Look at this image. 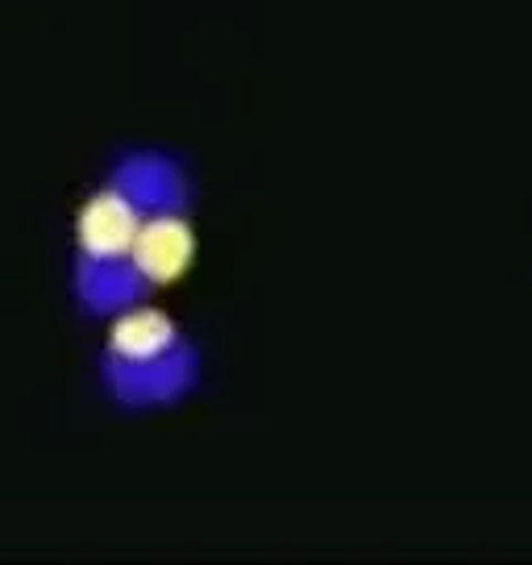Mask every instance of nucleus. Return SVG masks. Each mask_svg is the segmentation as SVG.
I'll return each mask as SVG.
<instances>
[{
  "label": "nucleus",
  "mask_w": 532,
  "mask_h": 565,
  "mask_svg": "<svg viewBox=\"0 0 532 565\" xmlns=\"http://www.w3.org/2000/svg\"><path fill=\"white\" fill-rule=\"evenodd\" d=\"M117 192H125L146 216H167V212H183V200H188V188H183V175L171 159L162 154H129V159L113 171L108 179Z\"/></svg>",
  "instance_id": "nucleus-4"
},
{
  "label": "nucleus",
  "mask_w": 532,
  "mask_h": 565,
  "mask_svg": "<svg viewBox=\"0 0 532 565\" xmlns=\"http://www.w3.org/2000/svg\"><path fill=\"white\" fill-rule=\"evenodd\" d=\"M183 341H179L175 320L159 312V308H125L121 317L113 320L108 329V353L105 366H150V362H162L171 358Z\"/></svg>",
  "instance_id": "nucleus-2"
},
{
  "label": "nucleus",
  "mask_w": 532,
  "mask_h": 565,
  "mask_svg": "<svg viewBox=\"0 0 532 565\" xmlns=\"http://www.w3.org/2000/svg\"><path fill=\"white\" fill-rule=\"evenodd\" d=\"M195 258V237L192 225L179 216V212H167V216H146L142 233L134 242V254L129 263L142 275L150 287L155 282H175Z\"/></svg>",
  "instance_id": "nucleus-3"
},
{
  "label": "nucleus",
  "mask_w": 532,
  "mask_h": 565,
  "mask_svg": "<svg viewBox=\"0 0 532 565\" xmlns=\"http://www.w3.org/2000/svg\"><path fill=\"white\" fill-rule=\"evenodd\" d=\"M108 387L117 391L129 404H162L192 383L195 374V358L188 345H179L171 358L162 362H150V366H105Z\"/></svg>",
  "instance_id": "nucleus-5"
},
{
  "label": "nucleus",
  "mask_w": 532,
  "mask_h": 565,
  "mask_svg": "<svg viewBox=\"0 0 532 565\" xmlns=\"http://www.w3.org/2000/svg\"><path fill=\"white\" fill-rule=\"evenodd\" d=\"M150 282L134 270V263H79L75 266V291L92 312H117L138 308Z\"/></svg>",
  "instance_id": "nucleus-6"
},
{
  "label": "nucleus",
  "mask_w": 532,
  "mask_h": 565,
  "mask_svg": "<svg viewBox=\"0 0 532 565\" xmlns=\"http://www.w3.org/2000/svg\"><path fill=\"white\" fill-rule=\"evenodd\" d=\"M146 212L129 200L125 192H117L113 183L100 188L88 204L79 209L75 221V242H79V263H129L134 242L142 233Z\"/></svg>",
  "instance_id": "nucleus-1"
}]
</instances>
